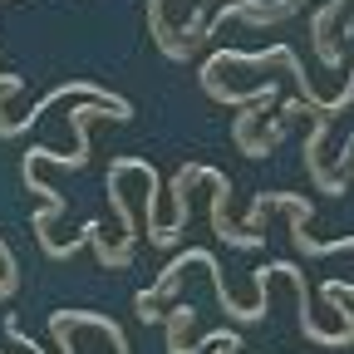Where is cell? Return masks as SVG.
<instances>
[{
    "label": "cell",
    "instance_id": "obj_1",
    "mask_svg": "<svg viewBox=\"0 0 354 354\" xmlns=\"http://www.w3.org/2000/svg\"><path fill=\"white\" fill-rule=\"evenodd\" d=\"M344 10V0H325V10L315 15V50L325 64H339V50H335V39H330V20Z\"/></svg>",
    "mask_w": 354,
    "mask_h": 354
}]
</instances>
